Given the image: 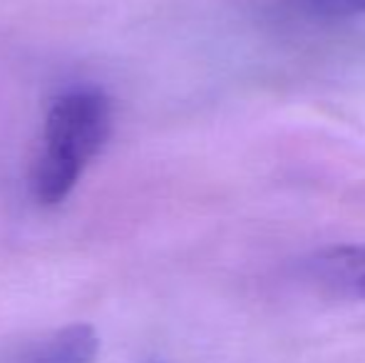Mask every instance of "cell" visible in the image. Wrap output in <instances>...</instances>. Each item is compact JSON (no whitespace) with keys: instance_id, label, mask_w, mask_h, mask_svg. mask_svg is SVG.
Segmentation results:
<instances>
[{"instance_id":"obj_1","label":"cell","mask_w":365,"mask_h":363,"mask_svg":"<svg viewBox=\"0 0 365 363\" xmlns=\"http://www.w3.org/2000/svg\"><path fill=\"white\" fill-rule=\"evenodd\" d=\"M110 132L112 105L105 92L77 88L60 95L48 112L43 150L33 165V197L45 207L63 204Z\"/></svg>"},{"instance_id":"obj_2","label":"cell","mask_w":365,"mask_h":363,"mask_svg":"<svg viewBox=\"0 0 365 363\" xmlns=\"http://www.w3.org/2000/svg\"><path fill=\"white\" fill-rule=\"evenodd\" d=\"M311 269L323 284L365 301V247H333L316 254Z\"/></svg>"},{"instance_id":"obj_3","label":"cell","mask_w":365,"mask_h":363,"mask_svg":"<svg viewBox=\"0 0 365 363\" xmlns=\"http://www.w3.org/2000/svg\"><path fill=\"white\" fill-rule=\"evenodd\" d=\"M97 351L100 339L95 329L87 324H73L35 346L25 363H95Z\"/></svg>"},{"instance_id":"obj_4","label":"cell","mask_w":365,"mask_h":363,"mask_svg":"<svg viewBox=\"0 0 365 363\" xmlns=\"http://www.w3.org/2000/svg\"><path fill=\"white\" fill-rule=\"evenodd\" d=\"M289 5L298 13L321 20H346L365 15V0H289Z\"/></svg>"}]
</instances>
